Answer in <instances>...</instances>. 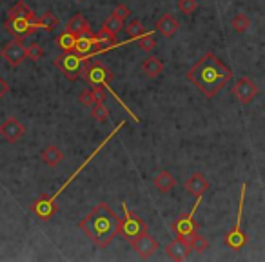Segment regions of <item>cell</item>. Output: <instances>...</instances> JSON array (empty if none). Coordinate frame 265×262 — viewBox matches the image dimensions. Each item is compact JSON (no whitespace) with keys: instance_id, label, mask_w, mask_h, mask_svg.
<instances>
[{"instance_id":"cell-1","label":"cell","mask_w":265,"mask_h":262,"mask_svg":"<svg viewBox=\"0 0 265 262\" xmlns=\"http://www.w3.org/2000/svg\"><path fill=\"white\" fill-rule=\"evenodd\" d=\"M185 76L200 93H204L207 99H213L232 78V71L214 53H205Z\"/></svg>"},{"instance_id":"cell-2","label":"cell","mask_w":265,"mask_h":262,"mask_svg":"<svg viewBox=\"0 0 265 262\" xmlns=\"http://www.w3.org/2000/svg\"><path fill=\"white\" fill-rule=\"evenodd\" d=\"M78 228L84 231L98 248H107L113 238L118 235L120 217L114 213L109 204L100 202L87 217L78 222Z\"/></svg>"},{"instance_id":"cell-3","label":"cell","mask_w":265,"mask_h":262,"mask_svg":"<svg viewBox=\"0 0 265 262\" xmlns=\"http://www.w3.org/2000/svg\"><path fill=\"white\" fill-rule=\"evenodd\" d=\"M123 124H125V122H120V124H118V126H116V128H114V129H113V131H111V133H109V137H107V138H105L104 142L100 144V146H98V148H96V149H95V151L91 153L89 157H87V160H85V162H82V166H80V167H78V169H76V171H75V173H73V175H71V177H69V179H67V181H66V182H64V186H62V188H60V190H58V191H57V193H53V195H51V197H40V199H38V200H35L33 204H31V211H33V213H35V215H37L38 219H42V220H49V219H51V217H53V215L57 213V202H55V200H57V197H58V195H60L62 191H66V188H67V186H69V184H71V182H73V181H75V177H76V175H78V173H80V171H82V169H84V167H85V166H87V164H89V162H91V158H95V157H96V153H98V151H100V149L104 148L105 144H107V142H109V140H111V138H113V137H114V135L118 133L120 129H122V128H123Z\"/></svg>"},{"instance_id":"cell-4","label":"cell","mask_w":265,"mask_h":262,"mask_svg":"<svg viewBox=\"0 0 265 262\" xmlns=\"http://www.w3.org/2000/svg\"><path fill=\"white\" fill-rule=\"evenodd\" d=\"M122 208H123V217L120 219L118 235L123 240H127V242L131 244L135 238L147 233V224H146V220L140 219L137 213H132V211L129 210L125 202H122Z\"/></svg>"},{"instance_id":"cell-5","label":"cell","mask_w":265,"mask_h":262,"mask_svg":"<svg viewBox=\"0 0 265 262\" xmlns=\"http://www.w3.org/2000/svg\"><path fill=\"white\" fill-rule=\"evenodd\" d=\"M89 62V57H84V55H78V53H62L55 58V66L58 67V71L66 76L67 80H76L78 76H82L85 64Z\"/></svg>"},{"instance_id":"cell-6","label":"cell","mask_w":265,"mask_h":262,"mask_svg":"<svg viewBox=\"0 0 265 262\" xmlns=\"http://www.w3.org/2000/svg\"><path fill=\"white\" fill-rule=\"evenodd\" d=\"M113 76H114L113 71L105 64L98 62V60H89V62L85 64L84 71H82V78L91 88H104V90H109V82L113 80Z\"/></svg>"},{"instance_id":"cell-7","label":"cell","mask_w":265,"mask_h":262,"mask_svg":"<svg viewBox=\"0 0 265 262\" xmlns=\"http://www.w3.org/2000/svg\"><path fill=\"white\" fill-rule=\"evenodd\" d=\"M245 191H247V184H241L236 224H234V228H232L231 231L225 235V238H223L225 246H229V248L234 249V251H240V249L247 244V235L243 233V229H241V217H243V202H245Z\"/></svg>"},{"instance_id":"cell-8","label":"cell","mask_w":265,"mask_h":262,"mask_svg":"<svg viewBox=\"0 0 265 262\" xmlns=\"http://www.w3.org/2000/svg\"><path fill=\"white\" fill-rule=\"evenodd\" d=\"M200 200H202V199H196V202H194V206H193V210H191L189 213L180 215V217H178V219L173 222L171 229H173L175 237L184 238V240L191 242V238H193L194 235L198 233L200 226H198V222L194 220V211H196V208L200 206Z\"/></svg>"},{"instance_id":"cell-9","label":"cell","mask_w":265,"mask_h":262,"mask_svg":"<svg viewBox=\"0 0 265 262\" xmlns=\"http://www.w3.org/2000/svg\"><path fill=\"white\" fill-rule=\"evenodd\" d=\"M4 29L11 35L13 38H19V40H24L29 35H35L37 31L42 29V22L38 20H26V19H8L4 22Z\"/></svg>"},{"instance_id":"cell-10","label":"cell","mask_w":265,"mask_h":262,"mask_svg":"<svg viewBox=\"0 0 265 262\" xmlns=\"http://www.w3.org/2000/svg\"><path fill=\"white\" fill-rule=\"evenodd\" d=\"M2 58H4L11 67H19L20 64L28 58V48L22 44V40L13 38L11 42H8L4 48H2Z\"/></svg>"},{"instance_id":"cell-11","label":"cell","mask_w":265,"mask_h":262,"mask_svg":"<svg viewBox=\"0 0 265 262\" xmlns=\"http://www.w3.org/2000/svg\"><path fill=\"white\" fill-rule=\"evenodd\" d=\"M232 95L240 100V104H249L258 95V86H256L249 76H241L240 80L232 86Z\"/></svg>"},{"instance_id":"cell-12","label":"cell","mask_w":265,"mask_h":262,"mask_svg":"<svg viewBox=\"0 0 265 262\" xmlns=\"http://www.w3.org/2000/svg\"><path fill=\"white\" fill-rule=\"evenodd\" d=\"M131 246H132V249L137 251V255L140 258L153 257L158 249V242L149 233H144V235H140L138 238H135V240L131 242Z\"/></svg>"},{"instance_id":"cell-13","label":"cell","mask_w":265,"mask_h":262,"mask_svg":"<svg viewBox=\"0 0 265 262\" xmlns=\"http://www.w3.org/2000/svg\"><path fill=\"white\" fill-rule=\"evenodd\" d=\"M0 135H2L8 142L15 144V142H19L20 138L26 135V128L20 124L17 119L10 117V119H6L4 122L0 124Z\"/></svg>"},{"instance_id":"cell-14","label":"cell","mask_w":265,"mask_h":262,"mask_svg":"<svg viewBox=\"0 0 265 262\" xmlns=\"http://www.w3.org/2000/svg\"><path fill=\"white\" fill-rule=\"evenodd\" d=\"M184 188L189 195L196 197V199H202L205 191L209 190V181L205 179L204 173H193V175L184 182Z\"/></svg>"},{"instance_id":"cell-15","label":"cell","mask_w":265,"mask_h":262,"mask_svg":"<svg viewBox=\"0 0 265 262\" xmlns=\"http://www.w3.org/2000/svg\"><path fill=\"white\" fill-rule=\"evenodd\" d=\"M191 251H193V249H191V244L187 242V240H184V238H178V237L166 246V255L171 260H185V258L189 257Z\"/></svg>"},{"instance_id":"cell-16","label":"cell","mask_w":265,"mask_h":262,"mask_svg":"<svg viewBox=\"0 0 265 262\" xmlns=\"http://www.w3.org/2000/svg\"><path fill=\"white\" fill-rule=\"evenodd\" d=\"M155 28H157V31H160V35H164V37H175L176 33H178V29H180V22L173 17L171 13H166L162 15L160 19L157 20V24H155Z\"/></svg>"},{"instance_id":"cell-17","label":"cell","mask_w":265,"mask_h":262,"mask_svg":"<svg viewBox=\"0 0 265 262\" xmlns=\"http://www.w3.org/2000/svg\"><path fill=\"white\" fill-rule=\"evenodd\" d=\"M66 29L67 31H71L73 35H84V33H89L91 31V26L89 22H87V19H85L84 15L80 13H75L73 17H69V20L66 22Z\"/></svg>"},{"instance_id":"cell-18","label":"cell","mask_w":265,"mask_h":262,"mask_svg":"<svg viewBox=\"0 0 265 262\" xmlns=\"http://www.w3.org/2000/svg\"><path fill=\"white\" fill-rule=\"evenodd\" d=\"M8 19H26V20H35V22H38L40 17H37V13H35L33 10H29L24 2H17V4L8 11Z\"/></svg>"},{"instance_id":"cell-19","label":"cell","mask_w":265,"mask_h":262,"mask_svg":"<svg viewBox=\"0 0 265 262\" xmlns=\"http://www.w3.org/2000/svg\"><path fill=\"white\" fill-rule=\"evenodd\" d=\"M153 184H155V188H157L160 193H169V191L176 186V179L171 175L169 171H160L155 177Z\"/></svg>"},{"instance_id":"cell-20","label":"cell","mask_w":265,"mask_h":262,"mask_svg":"<svg viewBox=\"0 0 265 262\" xmlns=\"http://www.w3.org/2000/svg\"><path fill=\"white\" fill-rule=\"evenodd\" d=\"M42 162L46 164V166L49 167H57L58 164L64 160V153L60 151V149L57 148V146H48V148L42 151Z\"/></svg>"},{"instance_id":"cell-21","label":"cell","mask_w":265,"mask_h":262,"mask_svg":"<svg viewBox=\"0 0 265 262\" xmlns=\"http://www.w3.org/2000/svg\"><path fill=\"white\" fill-rule=\"evenodd\" d=\"M142 71L146 73L149 78H157V76L164 71V62L157 57H147L142 62Z\"/></svg>"},{"instance_id":"cell-22","label":"cell","mask_w":265,"mask_h":262,"mask_svg":"<svg viewBox=\"0 0 265 262\" xmlns=\"http://www.w3.org/2000/svg\"><path fill=\"white\" fill-rule=\"evenodd\" d=\"M57 46L66 53H71L75 51V46H76V35H73L71 31H64V33L58 35L57 38Z\"/></svg>"},{"instance_id":"cell-23","label":"cell","mask_w":265,"mask_h":262,"mask_svg":"<svg viewBox=\"0 0 265 262\" xmlns=\"http://www.w3.org/2000/svg\"><path fill=\"white\" fill-rule=\"evenodd\" d=\"M122 29H123V20H120L118 17H114V15H111V17L104 22V26H102V31L109 33L111 37H116Z\"/></svg>"},{"instance_id":"cell-24","label":"cell","mask_w":265,"mask_h":262,"mask_svg":"<svg viewBox=\"0 0 265 262\" xmlns=\"http://www.w3.org/2000/svg\"><path fill=\"white\" fill-rule=\"evenodd\" d=\"M249 26H251V20H249V17L245 13H236L231 20V28L236 33H245L247 29H249Z\"/></svg>"},{"instance_id":"cell-25","label":"cell","mask_w":265,"mask_h":262,"mask_svg":"<svg viewBox=\"0 0 265 262\" xmlns=\"http://www.w3.org/2000/svg\"><path fill=\"white\" fill-rule=\"evenodd\" d=\"M125 31H127L129 38H140L144 35H147L146 26L140 22V20H131L127 26H125Z\"/></svg>"},{"instance_id":"cell-26","label":"cell","mask_w":265,"mask_h":262,"mask_svg":"<svg viewBox=\"0 0 265 262\" xmlns=\"http://www.w3.org/2000/svg\"><path fill=\"white\" fill-rule=\"evenodd\" d=\"M191 249L193 251H196V253H204V251H207L209 249V240L204 237V235H194L193 238H191Z\"/></svg>"},{"instance_id":"cell-27","label":"cell","mask_w":265,"mask_h":262,"mask_svg":"<svg viewBox=\"0 0 265 262\" xmlns=\"http://www.w3.org/2000/svg\"><path fill=\"white\" fill-rule=\"evenodd\" d=\"M91 115H93V119H95L96 122H105V120L109 119L107 106H105L104 102H96V104L93 106V111H91Z\"/></svg>"},{"instance_id":"cell-28","label":"cell","mask_w":265,"mask_h":262,"mask_svg":"<svg viewBox=\"0 0 265 262\" xmlns=\"http://www.w3.org/2000/svg\"><path fill=\"white\" fill-rule=\"evenodd\" d=\"M78 102H80L84 108H93V106H95L98 100H96L93 90H84L80 95H78Z\"/></svg>"},{"instance_id":"cell-29","label":"cell","mask_w":265,"mask_h":262,"mask_svg":"<svg viewBox=\"0 0 265 262\" xmlns=\"http://www.w3.org/2000/svg\"><path fill=\"white\" fill-rule=\"evenodd\" d=\"M40 22H42V29H46V31H51L53 28H57L58 26V19L51 13V11H46V13L40 17Z\"/></svg>"},{"instance_id":"cell-30","label":"cell","mask_w":265,"mask_h":262,"mask_svg":"<svg viewBox=\"0 0 265 262\" xmlns=\"http://www.w3.org/2000/svg\"><path fill=\"white\" fill-rule=\"evenodd\" d=\"M138 48L142 49V51L146 53H151L155 51V48H157V42H155V38H153V35H144V37H140V42H138Z\"/></svg>"},{"instance_id":"cell-31","label":"cell","mask_w":265,"mask_h":262,"mask_svg":"<svg viewBox=\"0 0 265 262\" xmlns=\"http://www.w3.org/2000/svg\"><path fill=\"white\" fill-rule=\"evenodd\" d=\"M198 8V2L196 0H178V10L184 15H193Z\"/></svg>"},{"instance_id":"cell-32","label":"cell","mask_w":265,"mask_h":262,"mask_svg":"<svg viewBox=\"0 0 265 262\" xmlns=\"http://www.w3.org/2000/svg\"><path fill=\"white\" fill-rule=\"evenodd\" d=\"M42 55H44L42 48H40L37 42L29 44V46H28V58H29V60L37 62V60H40V58H42Z\"/></svg>"},{"instance_id":"cell-33","label":"cell","mask_w":265,"mask_h":262,"mask_svg":"<svg viewBox=\"0 0 265 262\" xmlns=\"http://www.w3.org/2000/svg\"><path fill=\"white\" fill-rule=\"evenodd\" d=\"M111 15H114V17H118L120 20H127L129 19V8L125 4H120V6H116V8H114L113 10V13Z\"/></svg>"},{"instance_id":"cell-34","label":"cell","mask_w":265,"mask_h":262,"mask_svg":"<svg viewBox=\"0 0 265 262\" xmlns=\"http://www.w3.org/2000/svg\"><path fill=\"white\" fill-rule=\"evenodd\" d=\"M91 90H93V93H95V97H96V100H98V102H105V99H107V93H105L104 88H91Z\"/></svg>"},{"instance_id":"cell-35","label":"cell","mask_w":265,"mask_h":262,"mask_svg":"<svg viewBox=\"0 0 265 262\" xmlns=\"http://www.w3.org/2000/svg\"><path fill=\"white\" fill-rule=\"evenodd\" d=\"M8 91H10V86H8V82H6L4 78L0 76V99H2L4 95H8Z\"/></svg>"},{"instance_id":"cell-36","label":"cell","mask_w":265,"mask_h":262,"mask_svg":"<svg viewBox=\"0 0 265 262\" xmlns=\"http://www.w3.org/2000/svg\"><path fill=\"white\" fill-rule=\"evenodd\" d=\"M0 2H2V0H0Z\"/></svg>"},{"instance_id":"cell-37","label":"cell","mask_w":265,"mask_h":262,"mask_svg":"<svg viewBox=\"0 0 265 262\" xmlns=\"http://www.w3.org/2000/svg\"><path fill=\"white\" fill-rule=\"evenodd\" d=\"M80 2H82V0H80Z\"/></svg>"}]
</instances>
